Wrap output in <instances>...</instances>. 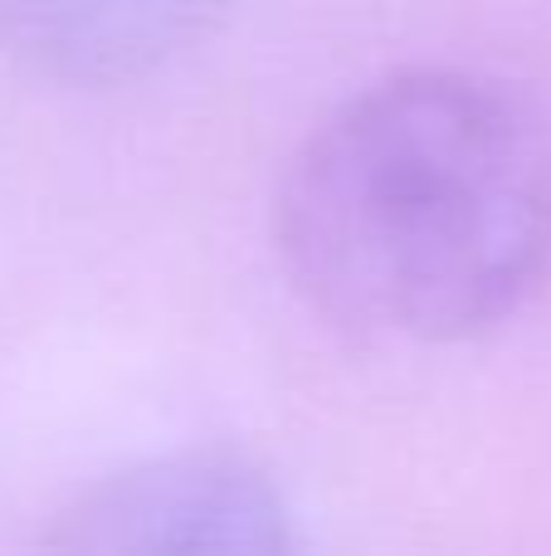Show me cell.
<instances>
[{
    "label": "cell",
    "instance_id": "obj_1",
    "mask_svg": "<svg viewBox=\"0 0 551 556\" xmlns=\"http://www.w3.org/2000/svg\"><path fill=\"white\" fill-rule=\"evenodd\" d=\"M273 250L312 313L347 332L469 342L551 269V113L478 68L376 78L289 156Z\"/></svg>",
    "mask_w": 551,
    "mask_h": 556
},
{
    "label": "cell",
    "instance_id": "obj_2",
    "mask_svg": "<svg viewBox=\"0 0 551 556\" xmlns=\"http://www.w3.org/2000/svg\"><path fill=\"white\" fill-rule=\"evenodd\" d=\"M29 556H308L264 464L225 444L152 454L88 483Z\"/></svg>",
    "mask_w": 551,
    "mask_h": 556
},
{
    "label": "cell",
    "instance_id": "obj_3",
    "mask_svg": "<svg viewBox=\"0 0 551 556\" xmlns=\"http://www.w3.org/2000/svg\"><path fill=\"white\" fill-rule=\"evenodd\" d=\"M234 0H0V54L68 88L137 84L191 54Z\"/></svg>",
    "mask_w": 551,
    "mask_h": 556
}]
</instances>
